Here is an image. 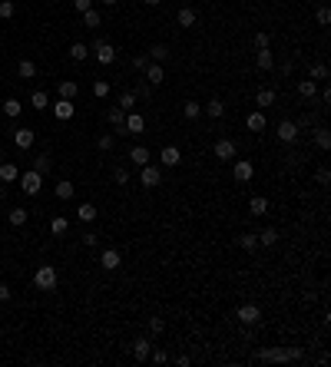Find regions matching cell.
<instances>
[{"mask_svg": "<svg viewBox=\"0 0 331 367\" xmlns=\"http://www.w3.org/2000/svg\"><path fill=\"white\" fill-rule=\"evenodd\" d=\"M10 298H13V291L4 285V281H0V301H10Z\"/></svg>", "mask_w": 331, "mask_h": 367, "instance_id": "obj_58", "label": "cell"}, {"mask_svg": "<svg viewBox=\"0 0 331 367\" xmlns=\"http://www.w3.org/2000/svg\"><path fill=\"white\" fill-rule=\"evenodd\" d=\"M195 20H199V17H195L192 7H179V13H175V24H179V27H186V30H189V27H195Z\"/></svg>", "mask_w": 331, "mask_h": 367, "instance_id": "obj_17", "label": "cell"}, {"mask_svg": "<svg viewBox=\"0 0 331 367\" xmlns=\"http://www.w3.org/2000/svg\"><path fill=\"white\" fill-rule=\"evenodd\" d=\"M17 13V4L13 0H0V20H10Z\"/></svg>", "mask_w": 331, "mask_h": 367, "instance_id": "obj_43", "label": "cell"}, {"mask_svg": "<svg viewBox=\"0 0 331 367\" xmlns=\"http://www.w3.org/2000/svg\"><path fill=\"white\" fill-rule=\"evenodd\" d=\"M163 331H166V321H163V317H149V334L159 337Z\"/></svg>", "mask_w": 331, "mask_h": 367, "instance_id": "obj_48", "label": "cell"}, {"mask_svg": "<svg viewBox=\"0 0 331 367\" xmlns=\"http://www.w3.org/2000/svg\"><path fill=\"white\" fill-rule=\"evenodd\" d=\"M249 212L252 215H265V212H269V199H265V195H255V199H249Z\"/></svg>", "mask_w": 331, "mask_h": 367, "instance_id": "obj_25", "label": "cell"}, {"mask_svg": "<svg viewBox=\"0 0 331 367\" xmlns=\"http://www.w3.org/2000/svg\"><path fill=\"white\" fill-rule=\"evenodd\" d=\"M143 4H146V7H159V4H163V0H143Z\"/></svg>", "mask_w": 331, "mask_h": 367, "instance_id": "obj_59", "label": "cell"}, {"mask_svg": "<svg viewBox=\"0 0 331 367\" xmlns=\"http://www.w3.org/2000/svg\"><path fill=\"white\" fill-rule=\"evenodd\" d=\"M149 96H152V86L149 83H139L136 86V100H149Z\"/></svg>", "mask_w": 331, "mask_h": 367, "instance_id": "obj_51", "label": "cell"}, {"mask_svg": "<svg viewBox=\"0 0 331 367\" xmlns=\"http://www.w3.org/2000/svg\"><path fill=\"white\" fill-rule=\"evenodd\" d=\"M53 192H56V199H63V202H67V199H73L76 186H73L70 179H60V182H56V189H53Z\"/></svg>", "mask_w": 331, "mask_h": 367, "instance_id": "obj_22", "label": "cell"}, {"mask_svg": "<svg viewBox=\"0 0 331 367\" xmlns=\"http://www.w3.org/2000/svg\"><path fill=\"white\" fill-rule=\"evenodd\" d=\"M119 265H123V255H119V248H106V251H100V268H106V271H116Z\"/></svg>", "mask_w": 331, "mask_h": 367, "instance_id": "obj_11", "label": "cell"}, {"mask_svg": "<svg viewBox=\"0 0 331 367\" xmlns=\"http://www.w3.org/2000/svg\"><path fill=\"white\" fill-rule=\"evenodd\" d=\"M53 116L56 119H73V100H56L53 103Z\"/></svg>", "mask_w": 331, "mask_h": 367, "instance_id": "obj_20", "label": "cell"}, {"mask_svg": "<svg viewBox=\"0 0 331 367\" xmlns=\"http://www.w3.org/2000/svg\"><path fill=\"white\" fill-rule=\"evenodd\" d=\"M149 354H152V341L149 337H136L133 341V357L136 361H149Z\"/></svg>", "mask_w": 331, "mask_h": 367, "instance_id": "obj_14", "label": "cell"}, {"mask_svg": "<svg viewBox=\"0 0 331 367\" xmlns=\"http://www.w3.org/2000/svg\"><path fill=\"white\" fill-rule=\"evenodd\" d=\"M20 109H24V106H20V100H17V96H7V100H4V116L17 119V116H20Z\"/></svg>", "mask_w": 331, "mask_h": 367, "instance_id": "obj_30", "label": "cell"}, {"mask_svg": "<svg viewBox=\"0 0 331 367\" xmlns=\"http://www.w3.org/2000/svg\"><path fill=\"white\" fill-rule=\"evenodd\" d=\"M315 143H318V149H328V146H331V132H328V126H318V129H315Z\"/></svg>", "mask_w": 331, "mask_h": 367, "instance_id": "obj_35", "label": "cell"}, {"mask_svg": "<svg viewBox=\"0 0 331 367\" xmlns=\"http://www.w3.org/2000/svg\"><path fill=\"white\" fill-rule=\"evenodd\" d=\"M163 80H166L163 63H149V66H146V83H149V86H159Z\"/></svg>", "mask_w": 331, "mask_h": 367, "instance_id": "obj_16", "label": "cell"}, {"mask_svg": "<svg viewBox=\"0 0 331 367\" xmlns=\"http://www.w3.org/2000/svg\"><path fill=\"white\" fill-rule=\"evenodd\" d=\"M83 245H86V248H96V245H100V235H96V232H83Z\"/></svg>", "mask_w": 331, "mask_h": 367, "instance_id": "obj_50", "label": "cell"}, {"mask_svg": "<svg viewBox=\"0 0 331 367\" xmlns=\"http://www.w3.org/2000/svg\"><path fill=\"white\" fill-rule=\"evenodd\" d=\"M90 7H93V0H73V10L76 13H86Z\"/></svg>", "mask_w": 331, "mask_h": 367, "instance_id": "obj_53", "label": "cell"}, {"mask_svg": "<svg viewBox=\"0 0 331 367\" xmlns=\"http://www.w3.org/2000/svg\"><path fill=\"white\" fill-rule=\"evenodd\" d=\"M93 56L103 63V66H109V63H116V47H113V43H106V40H96Z\"/></svg>", "mask_w": 331, "mask_h": 367, "instance_id": "obj_4", "label": "cell"}, {"mask_svg": "<svg viewBox=\"0 0 331 367\" xmlns=\"http://www.w3.org/2000/svg\"><path fill=\"white\" fill-rule=\"evenodd\" d=\"M113 182H116V186H129V169H126V166L113 169Z\"/></svg>", "mask_w": 331, "mask_h": 367, "instance_id": "obj_42", "label": "cell"}, {"mask_svg": "<svg viewBox=\"0 0 331 367\" xmlns=\"http://www.w3.org/2000/svg\"><path fill=\"white\" fill-rule=\"evenodd\" d=\"M318 24H321V27L331 24V10H328V7H321V10H318Z\"/></svg>", "mask_w": 331, "mask_h": 367, "instance_id": "obj_54", "label": "cell"}, {"mask_svg": "<svg viewBox=\"0 0 331 367\" xmlns=\"http://www.w3.org/2000/svg\"><path fill=\"white\" fill-rule=\"evenodd\" d=\"M255 50H269V33H255Z\"/></svg>", "mask_w": 331, "mask_h": 367, "instance_id": "obj_52", "label": "cell"}, {"mask_svg": "<svg viewBox=\"0 0 331 367\" xmlns=\"http://www.w3.org/2000/svg\"><path fill=\"white\" fill-rule=\"evenodd\" d=\"M245 126H249L252 132H265V126H269V119H265V112L262 109H255L249 119H245Z\"/></svg>", "mask_w": 331, "mask_h": 367, "instance_id": "obj_18", "label": "cell"}, {"mask_svg": "<svg viewBox=\"0 0 331 367\" xmlns=\"http://www.w3.org/2000/svg\"><path fill=\"white\" fill-rule=\"evenodd\" d=\"M232 175H235L238 182H249L252 175H255V166L245 162V159H232Z\"/></svg>", "mask_w": 331, "mask_h": 367, "instance_id": "obj_10", "label": "cell"}, {"mask_svg": "<svg viewBox=\"0 0 331 367\" xmlns=\"http://www.w3.org/2000/svg\"><path fill=\"white\" fill-rule=\"evenodd\" d=\"M100 4H109L113 7V4H119V0H100Z\"/></svg>", "mask_w": 331, "mask_h": 367, "instance_id": "obj_60", "label": "cell"}, {"mask_svg": "<svg viewBox=\"0 0 331 367\" xmlns=\"http://www.w3.org/2000/svg\"><path fill=\"white\" fill-rule=\"evenodd\" d=\"M17 179H20L17 166H13V162H4V166H0V182H17Z\"/></svg>", "mask_w": 331, "mask_h": 367, "instance_id": "obj_32", "label": "cell"}, {"mask_svg": "<svg viewBox=\"0 0 331 367\" xmlns=\"http://www.w3.org/2000/svg\"><path fill=\"white\" fill-rule=\"evenodd\" d=\"M215 159H219V162H232V159H235V139H229V136H222L219 139V143H215Z\"/></svg>", "mask_w": 331, "mask_h": 367, "instance_id": "obj_7", "label": "cell"}, {"mask_svg": "<svg viewBox=\"0 0 331 367\" xmlns=\"http://www.w3.org/2000/svg\"><path fill=\"white\" fill-rule=\"evenodd\" d=\"M255 361H262V364H269V361H281V364L305 361V351H301V348H269V351H258Z\"/></svg>", "mask_w": 331, "mask_h": 367, "instance_id": "obj_1", "label": "cell"}, {"mask_svg": "<svg viewBox=\"0 0 331 367\" xmlns=\"http://www.w3.org/2000/svg\"><path fill=\"white\" fill-rule=\"evenodd\" d=\"M113 146H116V136H113V132H106V136L96 139V149H100V152H109Z\"/></svg>", "mask_w": 331, "mask_h": 367, "instance_id": "obj_41", "label": "cell"}, {"mask_svg": "<svg viewBox=\"0 0 331 367\" xmlns=\"http://www.w3.org/2000/svg\"><path fill=\"white\" fill-rule=\"evenodd\" d=\"M235 317L245 324V328H252V324L262 321V308H258V305H242V308L235 311Z\"/></svg>", "mask_w": 331, "mask_h": 367, "instance_id": "obj_5", "label": "cell"}, {"mask_svg": "<svg viewBox=\"0 0 331 367\" xmlns=\"http://www.w3.org/2000/svg\"><path fill=\"white\" fill-rule=\"evenodd\" d=\"M315 179H318L321 186H328V182H331V172H328V169H318V175H315Z\"/></svg>", "mask_w": 331, "mask_h": 367, "instance_id": "obj_57", "label": "cell"}, {"mask_svg": "<svg viewBox=\"0 0 331 367\" xmlns=\"http://www.w3.org/2000/svg\"><path fill=\"white\" fill-rule=\"evenodd\" d=\"M255 66L262 70V73L275 70V56H272V50H258V53H255Z\"/></svg>", "mask_w": 331, "mask_h": 367, "instance_id": "obj_19", "label": "cell"}, {"mask_svg": "<svg viewBox=\"0 0 331 367\" xmlns=\"http://www.w3.org/2000/svg\"><path fill=\"white\" fill-rule=\"evenodd\" d=\"M30 106H33V109H47V106H50V100H47V93H43V89H33Z\"/></svg>", "mask_w": 331, "mask_h": 367, "instance_id": "obj_36", "label": "cell"}, {"mask_svg": "<svg viewBox=\"0 0 331 367\" xmlns=\"http://www.w3.org/2000/svg\"><path fill=\"white\" fill-rule=\"evenodd\" d=\"M149 357H152V364H166V361H169V354H166V351H152Z\"/></svg>", "mask_w": 331, "mask_h": 367, "instance_id": "obj_56", "label": "cell"}, {"mask_svg": "<svg viewBox=\"0 0 331 367\" xmlns=\"http://www.w3.org/2000/svg\"><path fill=\"white\" fill-rule=\"evenodd\" d=\"M70 56H73V60H86V56H90V47H86V43H73V47H70Z\"/></svg>", "mask_w": 331, "mask_h": 367, "instance_id": "obj_44", "label": "cell"}, {"mask_svg": "<svg viewBox=\"0 0 331 367\" xmlns=\"http://www.w3.org/2000/svg\"><path fill=\"white\" fill-rule=\"evenodd\" d=\"M139 182H143L146 189H156L159 182H163V169L152 166V162H149V166H143V169H139Z\"/></svg>", "mask_w": 331, "mask_h": 367, "instance_id": "obj_3", "label": "cell"}, {"mask_svg": "<svg viewBox=\"0 0 331 367\" xmlns=\"http://www.w3.org/2000/svg\"><path fill=\"white\" fill-rule=\"evenodd\" d=\"M255 103H258V106H272V103H275V89H269V86H265V89H258Z\"/></svg>", "mask_w": 331, "mask_h": 367, "instance_id": "obj_39", "label": "cell"}, {"mask_svg": "<svg viewBox=\"0 0 331 367\" xmlns=\"http://www.w3.org/2000/svg\"><path fill=\"white\" fill-rule=\"evenodd\" d=\"M50 232H53V235H67V232H70V222H67L63 215H56L53 222H50Z\"/></svg>", "mask_w": 331, "mask_h": 367, "instance_id": "obj_37", "label": "cell"}, {"mask_svg": "<svg viewBox=\"0 0 331 367\" xmlns=\"http://www.w3.org/2000/svg\"><path fill=\"white\" fill-rule=\"evenodd\" d=\"M182 116H186V119H199L202 116V103H195V100L182 103Z\"/></svg>", "mask_w": 331, "mask_h": 367, "instance_id": "obj_34", "label": "cell"}, {"mask_svg": "<svg viewBox=\"0 0 331 367\" xmlns=\"http://www.w3.org/2000/svg\"><path fill=\"white\" fill-rule=\"evenodd\" d=\"M159 162H163L166 169H172V166H179L182 162V152H179V146H166L163 152H159Z\"/></svg>", "mask_w": 331, "mask_h": 367, "instance_id": "obj_15", "label": "cell"}, {"mask_svg": "<svg viewBox=\"0 0 331 367\" xmlns=\"http://www.w3.org/2000/svg\"><path fill=\"white\" fill-rule=\"evenodd\" d=\"M298 132H301V126L295 123V119H281V123H278V139H281V143H295Z\"/></svg>", "mask_w": 331, "mask_h": 367, "instance_id": "obj_9", "label": "cell"}, {"mask_svg": "<svg viewBox=\"0 0 331 367\" xmlns=\"http://www.w3.org/2000/svg\"><path fill=\"white\" fill-rule=\"evenodd\" d=\"M325 76H328V66H325V63H315V66H312V73H308V80H315V83H318V80H325Z\"/></svg>", "mask_w": 331, "mask_h": 367, "instance_id": "obj_46", "label": "cell"}, {"mask_svg": "<svg viewBox=\"0 0 331 367\" xmlns=\"http://www.w3.org/2000/svg\"><path fill=\"white\" fill-rule=\"evenodd\" d=\"M37 143V132L33 129H27V126H20V129H13V146H17L20 152H27L30 146Z\"/></svg>", "mask_w": 331, "mask_h": 367, "instance_id": "obj_6", "label": "cell"}, {"mask_svg": "<svg viewBox=\"0 0 331 367\" xmlns=\"http://www.w3.org/2000/svg\"><path fill=\"white\" fill-rule=\"evenodd\" d=\"M315 93H318V83H315V80H298V96L315 100Z\"/></svg>", "mask_w": 331, "mask_h": 367, "instance_id": "obj_28", "label": "cell"}, {"mask_svg": "<svg viewBox=\"0 0 331 367\" xmlns=\"http://www.w3.org/2000/svg\"><path fill=\"white\" fill-rule=\"evenodd\" d=\"M116 106H119V109H126V112H133V106H136V93H123Z\"/></svg>", "mask_w": 331, "mask_h": 367, "instance_id": "obj_45", "label": "cell"}, {"mask_svg": "<svg viewBox=\"0 0 331 367\" xmlns=\"http://www.w3.org/2000/svg\"><path fill=\"white\" fill-rule=\"evenodd\" d=\"M83 24H86V27H100V10H93V7H90V10L83 13Z\"/></svg>", "mask_w": 331, "mask_h": 367, "instance_id": "obj_49", "label": "cell"}, {"mask_svg": "<svg viewBox=\"0 0 331 367\" xmlns=\"http://www.w3.org/2000/svg\"><path fill=\"white\" fill-rule=\"evenodd\" d=\"M146 56H149V63H166V60H169V47H166V43H156Z\"/></svg>", "mask_w": 331, "mask_h": 367, "instance_id": "obj_29", "label": "cell"}, {"mask_svg": "<svg viewBox=\"0 0 331 367\" xmlns=\"http://www.w3.org/2000/svg\"><path fill=\"white\" fill-rule=\"evenodd\" d=\"M126 159H129L133 166H139V169H143V166H149V162H152V152L146 149V146H133V149H129V156H126Z\"/></svg>", "mask_w": 331, "mask_h": 367, "instance_id": "obj_13", "label": "cell"}, {"mask_svg": "<svg viewBox=\"0 0 331 367\" xmlns=\"http://www.w3.org/2000/svg\"><path fill=\"white\" fill-rule=\"evenodd\" d=\"M123 119H126V109L113 106V109H109V123H113V129H116V126H123Z\"/></svg>", "mask_w": 331, "mask_h": 367, "instance_id": "obj_47", "label": "cell"}, {"mask_svg": "<svg viewBox=\"0 0 331 367\" xmlns=\"http://www.w3.org/2000/svg\"><path fill=\"white\" fill-rule=\"evenodd\" d=\"M27 218H30V212H27L24 205H20V209H10V215H7V222H10L13 228H24V225H27Z\"/></svg>", "mask_w": 331, "mask_h": 367, "instance_id": "obj_21", "label": "cell"}, {"mask_svg": "<svg viewBox=\"0 0 331 367\" xmlns=\"http://www.w3.org/2000/svg\"><path fill=\"white\" fill-rule=\"evenodd\" d=\"M96 215H100V212H96L93 202H83V205L76 209V218H80V222H96Z\"/></svg>", "mask_w": 331, "mask_h": 367, "instance_id": "obj_23", "label": "cell"}, {"mask_svg": "<svg viewBox=\"0 0 331 367\" xmlns=\"http://www.w3.org/2000/svg\"><path fill=\"white\" fill-rule=\"evenodd\" d=\"M33 285H37V291H56V285H60L56 268L53 265H40L37 271H33Z\"/></svg>", "mask_w": 331, "mask_h": 367, "instance_id": "obj_2", "label": "cell"}, {"mask_svg": "<svg viewBox=\"0 0 331 367\" xmlns=\"http://www.w3.org/2000/svg\"><path fill=\"white\" fill-rule=\"evenodd\" d=\"M17 73H20V80H33V76H37V63H33V60H20L17 63Z\"/></svg>", "mask_w": 331, "mask_h": 367, "instance_id": "obj_26", "label": "cell"}, {"mask_svg": "<svg viewBox=\"0 0 331 367\" xmlns=\"http://www.w3.org/2000/svg\"><path fill=\"white\" fill-rule=\"evenodd\" d=\"M93 96L96 100H106L109 96V83L106 80H93Z\"/></svg>", "mask_w": 331, "mask_h": 367, "instance_id": "obj_40", "label": "cell"}, {"mask_svg": "<svg viewBox=\"0 0 331 367\" xmlns=\"http://www.w3.org/2000/svg\"><path fill=\"white\" fill-rule=\"evenodd\" d=\"M60 100H76V93H80V86H76V80H63L60 86Z\"/></svg>", "mask_w": 331, "mask_h": 367, "instance_id": "obj_24", "label": "cell"}, {"mask_svg": "<svg viewBox=\"0 0 331 367\" xmlns=\"http://www.w3.org/2000/svg\"><path fill=\"white\" fill-rule=\"evenodd\" d=\"M238 245H242L245 251H258V235L255 232H242V235H238Z\"/></svg>", "mask_w": 331, "mask_h": 367, "instance_id": "obj_27", "label": "cell"}, {"mask_svg": "<svg viewBox=\"0 0 331 367\" xmlns=\"http://www.w3.org/2000/svg\"><path fill=\"white\" fill-rule=\"evenodd\" d=\"M133 66H136V70H146V66H149V56H146V53H139L136 60H133Z\"/></svg>", "mask_w": 331, "mask_h": 367, "instance_id": "obj_55", "label": "cell"}, {"mask_svg": "<svg viewBox=\"0 0 331 367\" xmlns=\"http://www.w3.org/2000/svg\"><path fill=\"white\" fill-rule=\"evenodd\" d=\"M53 169V162H50V156H47V152H40L37 159H33V172H40V175H47Z\"/></svg>", "mask_w": 331, "mask_h": 367, "instance_id": "obj_33", "label": "cell"}, {"mask_svg": "<svg viewBox=\"0 0 331 367\" xmlns=\"http://www.w3.org/2000/svg\"><path fill=\"white\" fill-rule=\"evenodd\" d=\"M123 129H126V136H136V132H143V129H146V119L139 116V112H126Z\"/></svg>", "mask_w": 331, "mask_h": 367, "instance_id": "obj_12", "label": "cell"}, {"mask_svg": "<svg viewBox=\"0 0 331 367\" xmlns=\"http://www.w3.org/2000/svg\"><path fill=\"white\" fill-rule=\"evenodd\" d=\"M40 186H43V175H40V172H33V169L20 175V189H24L27 195H37V192H40Z\"/></svg>", "mask_w": 331, "mask_h": 367, "instance_id": "obj_8", "label": "cell"}, {"mask_svg": "<svg viewBox=\"0 0 331 367\" xmlns=\"http://www.w3.org/2000/svg\"><path fill=\"white\" fill-rule=\"evenodd\" d=\"M275 242H278V232L275 228H265L262 235H258V245H265V248H272Z\"/></svg>", "mask_w": 331, "mask_h": 367, "instance_id": "obj_38", "label": "cell"}, {"mask_svg": "<svg viewBox=\"0 0 331 367\" xmlns=\"http://www.w3.org/2000/svg\"><path fill=\"white\" fill-rule=\"evenodd\" d=\"M202 109H206V116H209V119H219L222 112H225V103H222V100H209L206 106H202Z\"/></svg>", "mask_w": 331, "mask_h": 367, "instance_id": "obj_31", "label": "cell"}]
</instances>
